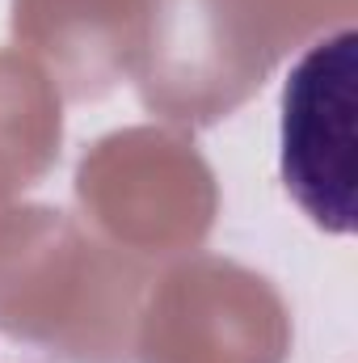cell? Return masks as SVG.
Here are the masks:
<instances>
[{
	"mask_svg": "<svg viewBox=\"0 0 358 363\" xmlns=\"http://www.w3.org/2000/svg\"><path fill=\"white\" fill-rule=\"evenodd\" d=\"M354 81L358 34L308 47L282 89V182L329 233H354Z\"/></svg>",
	"mask_w": 358,
	"mask_h": 363,
	"instance_id": "1",
	"label": "cell"
}]
</instances>
